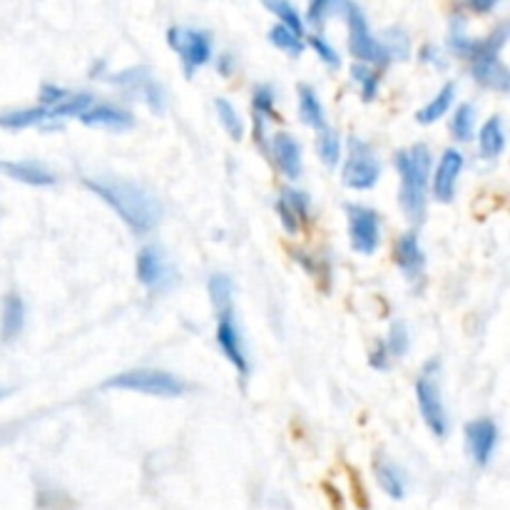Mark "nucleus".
<instances>
[{"mask_svg": "<svg viewBox=\"0 0 510 510\" xmlns=\"http://www.w3.org/2000/svg\"><path fill=\"white\" fill-rule=\"evenodd\" d=\"M500 0H466V5L470 8L473 13H490V11H496V5H498Z\"/></svg>", "mask_w": 510, "mask_h": 510, "instance_id": "nucleus-44", "label": "nucleus"}, {"mask_svg": "<svg viewBox=\"0 0 510 510\" xmlns=\"http://www.w3.org/2000/svg\"><path fill=\"white\" fill-rule=\"evenodd\" d=\"M463 152L456 148H448L441 160L436 165V172H434V200L436 202L448 204L453 197H456V184L461 172H463Z\"/></svg>", "mask_w": 510, "mask_h": 510, "instance_id": "nucleus-13", "label": "nucleus"}, {"mask_svg": "<svg viewBox=\"0 0 510 510\" xmlns=\"http://www.w3.org/2000/svg\"><path fill=\"white\" fill-rule=\"evenodd\" d=\"M416 404H418V411H421V418L428 425V431L436 438H446L448 428H451L446 406L441 398L436 376H431L428 371L421 373L418 381H416Z\"/></svg>", "mask_w": 510, "mask_h": 510, "instance_id": "nucleus-8", "label": "nucleus"}, {"mask_svg": "<svg viewBox=\"0 0 510 510\" xmlns=\"http://www.w3.org/2000/svg\"><path fill=\"white\" fill-rule=\"evenodd\" d=\"M351 80L362 87L363 100H373L376 93H379V77L371 73V67L366 63H359L351 67Z\"/></svg>", "mask_w": 510, "mask_h": 510, "instance_id": "nucleus-36", "label": "nucleus"}, {"mask_svg": "<svg viewBox=\"0 0 510 510\" xmlns=\"http://www.w3.org/2000/svg\"><path fill=\"white\" fill-rule=\"evenodd\" d=\"M453 100H456V83H446V85L438 90V95L424 105L418 112H416V122L418 125H434L438 122L441 117L448 115V110L453 105Z\"/></svg>", "mask_w": 510, "mask_h": 510, "instance_id": "nucleus-22", "label": "nucleus"}, {"mask_svg": "<svg viewBox=\"0 0 510 510\" xmlns=\"http://www.w3.org/2000/svg\"><path fill=\"white\" fill-rule=\"evenodd\" d=\"M309 45H311V50H314V53L319 55L321 63L329 65L331 70H339L341 58L327 38H321V35H311V38H309Z\"/></svg>", "mask_w": 510, "mask_h": 510, "instance_id": "nucleus-37", "label": "nucleus"}, {"mask_svg": "<svg viewBox=\"0 0 510 510\" xmlns=\"http://www.w3.org/2000/svg\"><path fill=\"white\" fill-rule=\"evenodd\" d=\"M383 346L389 351V356H396L401 359L408 353V346H411V334H408V327L406 321H394L391 329H389V336L383 341Z\"/></svg>", "mask_w": 510, "mask_h": 510, "instance_id": "nucleus-33", "label": "nucleus"}, {"mask_svg": "<svg viewBox=\"0 0 510 510\" xmlns=\"http://www.w3.org/2000/svg\"><path fill=\"white\" fill-rule=\"evenodd\" d=\"M473 43L476 40H470L463 18H453V21L448 22V50L451 53L461 55V58H470Z\"/></svg>", "mask_w": 510, "mask_h": 510, "instance_id": "nucleus-32", "label": "nucleus"}, {"mask_svg": "<svg viewBox=\"0 0 510 510\" xmlns=\"http://www.w3.org/2000/svg\"><path fill=\"white\" fill-rule=\"evenodd\" d=\"M470 60H473V77H476V83L488 87V90H496V93H508V67L500 63L498 55H473Z\"/></svg>", "mask_w": 510, "mask_h": 510, "instance_id": "nucleus-17", "label": "nucleus"}, {"mask_svg": "<svg viewBox=\"0 0 510 510\" xmlns=\"http://www.w3.org/2000/svg\"><path fill=\"white\" fill-rule=\"evenodd\" d=\"M266 38H269V43L274 45L277 50L287 53L289 58H299V55L304 53V40H301V35H297L294 31H289L287 25H282V22L266 32Z\"/></svg>", "mask_w": 510, "mask_h": 510, "instance_id": "nucleus-30", "label": "nucleus"}, {"mask_svg": "<svg viewBox=\"0 0 510 510\" xmlns=\"http://www.w3.org/2000/svg\"><path fill=\"white\" fill-rule=\"evenodd\" d=\"M77 120L85 128L107 130V132H128L135 128V120L128 110H120L115 105H90Z\"/></svg>", "mask_w": 510, "mask_h": 510, "instance_id": "nucleus-15", "label": "nucleus"}, {"mask_svg": "<svg viewBox=\"0 0 510 510\" xmlns=\"http://www.w3.org/2000/svg\"><path fill=\"white\" fill-rule=\"evenodd\" d=\"M351 249L362 256H373L381 245V219L363 204H346Z\"/></svg>", "mask_w": 510, "mask_h": 510, "instance_id": "nucleus-7", "label": "nucleus"}, {"mask_svg": "<svg viewBox=\"0 0 510 510\" xmlns=\"http://www.w3.org/2000/svg\"><path fill=\"white\" fill-rule=\"evenodd\" d=\"M266 11L272 15H277L282 25H287L289 31H294L297 35H304V18L301 13L291 5V0H262Z\"/></svg>", "mask_w": 510, "mask_h": 510, "instance_id": "nucleus-28", "label": "nucleus"}, {"mask_svg": "<svg viewBox=\"0 0 510 510\" xmlns=\"http://www.w3.org/2000/svg\"><path fill=\"white\" fill-rule=\"evenodd\" d=\"M376 480L386 496H391L394 500H401L406 496V479L401 473V468L391 463V461H379L376 463Z\"/></svg>", "mask_w": 510, "mask_h": 510, "instance_id": "nucleus-23", "label": "nucleus"}, {"mask_svg": "<svg viewBox=\"0 0 510 510\" xmlns=\"http://www.w3.org/2000/svg\"><path fill=\"white\" fill-rule=\"evenodd\" d=\"M396 264L404 272L406 279H416L424 274L425 269V255L421 239L416 232H406L398 242H396Z\"/></svg>", "mask_w": 510, "mask_h": 510, "instance_id": "nucleus-18", "label": "nucleus"}, {"mask_svg": "<svg viewBox=\"0 0 510 510\" xmlns=\"http://www.w3.org/2000/svg\"><path fill=\"white\" fill-rule=\"evenodd\" d=\"M421 60H424L425 65H434L436 70H443V67H446V58L438 53V48H434V45H425L424 50H421Z\"/></svg>", "mask_w": 510, "mask_h": 510, "instance_id": "nucleus-42", "label": "nucleus"}, {"mask_svg": "<svg viewBox=\"0 0 510 510\" xmlns=\"http://www.w3.org/2000/svg\"><path fill=\"white\" fill-rule=\"evenodd\" d=\"M299 117L307 128L317 130V132L327 128V112H324V105L314 87L299 85Z\"/></svg>", "mask_w": 510, "mask_h": 510, "instance_id": "nucleus-20", "label": "nucleus"}, {"mask_svg": "<svg viewBox=\"0 0 510 510\" xmlns=\"http://www.w3.org/2000/svg\"><path fill=\"white\" fill-rule=\"evenodd\" d=\"M217 344H219V349H222L224 359L232 363L242 379H246V376H249V362H246L245 341H242V334H239V327H237V319H234L232 307L219 311V321H217Z\"/></svg>", "mask_w": 510, "mask_h": 510, "instance_id": "nucleus-11", "label": "nucleus"}, {"mask_svg": "<svg viewBox=\"0 0 510 510\" xmlns=\"http://www.w3.org/2000/svg\"><path fill=\"white\" fill-rule=\"evenodd\" d=\"M386 53H389V60H406L408 53H411V43H408V35H406L401 28H391L386 31V38L381 40Z\"/></svg>", "mask_w": 510, "mask_h": 510, "instance_id": "nucleus-35", "label": "nucleus"}, {"mask_svg": "<svg viewBox=\"0 0 510 510\" xmlns=\"http://www.w3.org/2000/svg\"><path fill=\"white\" fill-rule=\"evenodd\" d=\"M90 105H95L93 95H87V93H75V95H70V93H67V97H63L60 103L48 107V122L65 120V117H80Z\"/></svg>", "mask_w": 510, "mask_h": 510, "instance_id": "nucleus-25", "label": "nucleus"}, {"mask_svg": "<svg viewBox=\"0 0 510 510\" xmlns=\"http://www.w3.org/2000/svg\"><path fill=\"white\" fill-rule=\"evenodd\" d=\"M451 135L458 139V142H470L476 138V107L470 103H463L453 110V117H451Z\"/></svg>", "mask_w": 510, "mask_h": 510, "instance_id": "nucleus-26", "label": "nucleus"}, {"mask_svg": "<svg viewBox=\"0 0 510 510\" xmlns=\"http://www.w3.org/2000/svg\"><path fill=\"white\" fill-rule=\"evenodd\" d=\"M110 85L122 87V90H130L135 95L142 97V103L152 110V112H165V105H167V95H165V87L152 77L148 67H128V70H120V73L110 75L105 77Z\"/></svg>", "mask_w": 510, "mask_h": 510, "instance_id": "nucleus-9", "label": "nucleus"}, {"mask_svg": "<svg viewBox=\"0 0 510 510\" xmlns=\"http://www.w3.org/2000/svg\"><path fill=\"white\" fill-rule=\"evenodd\" d=\"M138 279L139 284L148 287L149 291H162V289H167L172 284L174 269H172L167 255L157 245H148L139 249Z\"/></svg>", "mask_w": 510, "mask_h": 510, "instance_id": "nucleus-10", "label": "nucleus"}, {"mask_svg": "<svg viewBox=\"0 0 510 510\" xmlns=\"http://www.w3.org/2000/svg\"><path fill=\"white\" fill-rule=\"evenodd\" d=\"M479 149L483 157H500L503 149H506V128H503V120L498 115H493L486 120L479 130Z\"/></svg>", "mask_w": 510, "mask_h": 510, "instance_id": "nucleus-21", "label": "nucleus"}, {"mask_svg": "<svg viewBox=\"0 0 510 510\" xmlns=\"http://www.w3.org/2000/svg\"><path fill=\"white\" fill-rule=\"evenodd\" d=\"M167 43L174 53L180 55L184 75L192 77L200 67L212 60L214 45L210 32L197 31V28H170L167 31Z\"/></svg>", "mask_w": 510, "mask_h": 510, "instance_id": "nucleus-6", "label": "nucleus"}, {"mask_svg": "<svg viewBox=\"0 0 510 510\" xmlns=\"http://www.w3.org/2000/svg\"><path fill=\"white\" fill-rule=\"evenodd\" d=\"M282 200L294 210V214H297L299 219H304L307 217V210H309V197L304 194V192L299 190H287L284 194H282Z\"/></svg>", "mask_w": 510, "mask_h": 510, "instance_id": "nucleus-39", "label": "nucleus"}, {"mask_svg": "<svg viewBox=\"0 0 510 510\" xmlns=\"http://www.w3.org/2000/svg\"><path fill=\"white\" fill-rule=\"evenodd\" d=\"M214 110H217V117H219V125L224 128V132L232 139H242L245 138V120L239 117L237 107L224 100V97H217L214 100Z\"/></svg>", "mask_w": 510, "mask_h": 510, "instance_id": "nucleus-29", "label": "nucleus"}, {"mask_svg": "<svg viewBox=\"0 0 510 510\" xmlns=\"http://www.w3.org/2000/svg\"><path fill=\"white\" fill-rule=\"evenodd\" d=\"M498 446V424L493 418H476L466 424L468 456L479 466H488Z\"/></svg>", "mask_w": 510, "mask_h": 510, "instance_id": "nucleus-12", "label": "nucleus"}, {"mask_svg": "<svg viewBox=\"0 0 510 510\" xmlns=\"http://www.w3.org/2000/svg\"><path fill=\"white\" fill-rule=\"evenodd\" d=\"M252 110L256 115V138L264 135V122L274 117V90L269 85H256L252 95Z\"/></svg>", "mask_w": 510, "mask_h": 510, "instance_id": "nucleus-27", "label": "nucleus"}, {"mask_svg": "<svg viewBox=\"0 0 510 510\" xmlns=\"http://www.w3.org/2000/svg\"><path fill=\"white\" fill-rule=\"evenodd\" d=\"M207 289H210V299H212V304L217 311L232 307L234 284H232V279L227 277V274H212Z\"/></svg>", "mask_w": 510, "mask_h": 510, "instance_id": "nucleus-34", "label": "nucleus"}, {"mask_svg": "<svg viewBox=\"0 0 510 510\" xmlns=\"http://www.w3.org/2000/svg\"><path fill=\"white\" fill-rule=\"evenodd\" d=\"M277 212H279V219H282V224H284V229H287L289 234H297L299 217L294 214V210H291V207L284 202V200H279V202H277Z\"/></svg>", "mask_w": 510, "mask_h": 510, "instance_id": "nucleus-40", "label": "nucleus"}, {"mask_svg": "<svg viewBox=\"0 0 510 510\" xmlns=\"http://www.w3.org/2000/svg\"><path fill=\"white\" fill-rule=\"evenodd\" d=\"M103 389L110 391H130V394H142V396H157V398H174V396L184 394V383L160 369H130L107 379L103 383Z\"/></svg>", "mask_w": 510, "mask_h": 510, "instance_id": "nucleus-4", "label": "nucleus"}, {"mask_svg": "<svg viewBox=\"0 0 510 510\" xmlns=\"http://www.w3.org/2000/svg\"><path fill=\"white\" fill-rule=\"evenodd\" d=\"M346 18V28H349V53L366 65H383L389 63V53L379 38H373L371 28L363 11L353 3V0H334V8Z\"/></svg>", "mask_w": 510, "mask_h": 510, "instance_id": "nucleus-3", "label": "nucleus"}, {"mask_svg": "<svg viewBox=\"0 0 510 510\" xmlns=\"http://www.w3.org/2000/svg\"><path fill=\"white\" fill-rule=\"evenodd\" d=\"M85 187L97 194L139 237L157 229V224L162 222L160 200L135 182L95 177V180H85Z\"/></svg>", "mask_w": 510, "mask_h": 510, "instance_id": "nucleus-1", "label": "nucleus"}, {"mask_svg": "<svg viewBox=\"0 0 510 510\" xmlns=\"http://www.w3.org/2000/svg\"><path fill=\"white\" fill-rule=\"evenodd\" d=\"M379 180H381V162L376 157L371 145L359 138H349V157H346L344 170H341L344 187L369 192L379 184Z\"/></svg>", "mask_w": 510, "mask_h": 510, "instance_id": "nucleus-5", "label": "nucleus"}, {"mask_svg": "<svg viewBox=\"0 0 510 510\" xmlns=\"http://www.w3.org/2000/svg\"><path fill=\"white\" fill-rule=\"evenodd\" d=\"M63 97H67V90H63V87L43 85V90H40V105L50 107L55 103H60Z\"/></svg>", "mask_w": 510, "mask_h": 510, "instance_id": "nucleus-41", "label": "nucleus"}, {"mask_svg": "<svg viewBox=\"0 0 510 510\" xmlns=\"http://www.w3.org/2000/svg\"><path fill=\"white\" fill-rule=\"evenodd\" d=\"M48 122V107L38 105V107H28V110H15V112H5L0 115V128L5 130H28V128H38Z\"/></svg>", "mask_w": 510, "mask_h": 510, "instance_id": "nucleus-24", "label": "nucleus"}, {"mask_svg": "<svg viewBox=\"0 0 510 510\" xmlns=\"http://www.w3.org/2000/svg\"><path fill=\"white\" fill-rule=\"evenodd\" d=\"M317 152H319V160L324 162V167L334 170L341 162V139L334 130L324 128L319 130V139H317Z\"/></svg>", "mask_w": 510, "mask_h": 510, "instance_id": "nucleus-31", "label": "nucleus"}, {"mask_svg": "<svg viewBox=\"0 0 510 510\" xmlns=\"http://www.w3.org/2000/svg\"><path fill=\"white\" fill-rule=\"evenodd\" d=\"M5 396H8V391H5V389H0V398H5Z\"/></svg>", "mask_w": 510, "mask_h": 510, "instance_id": "nucleus-45", "label": "nucleus"}, {"mask_svg": "<svg viewBox=\"0 0 510 510\" xmlns=\"http://www.w3.org/2000/svg\"><path fill=\"white\" fill-rule=\"evenodd\" d=\"M269 152L277 162V167L287 180H299L304 162H301V145L297 138H291L287 132H277L269 139Z\"/></svg>", "mask_w": 510, "mask_h": 510, "instance_id": "nucleus-14", "label": "nucleus"}, {"mask_svg": "<svg viewBox=\"0 0 510 510\" xmlns=\"http://www.w3.org/2000/svg\"><path fill=\"white\" fill-rule=\"evenodd\" d=\"M22 327H25V301L18 294H8L0 309V339H18Z\"/></svg>", "mask_w": 510, "mask_h": 510, "instance_id": "nucleus-19", "label": "nucleus"}, {"mask_svg": "<svg viewBox=\"0 0 510 510\" xmlns=\"http://www.w3.org/2000/svg\"><path fill=\"white\" fill-rule=\"evenodd\" d=\"M334 8V0H309L307 3V21L314 25V28H319L321 22L327 21V15L331 13Z\"/></svg>", "mask_w": 510, "mask_h": 510, "instance_id": "nucleus-38", "label": "nucleus"}, {"mask_svg": "<svg viewBox=\"0 0 510 510\" xmlns=\"http://www.w3.org/2000/svg\"><path fill=\"white\" fill-rule=\"evenodd\" d=\"M0 172L11 180L28 184V187H53L58 182L45 165L32 160H0Z\"/></svg>", "mask_w": 510, "mask_h": 510, "instance_id": "nucleus-16", "label": "nucleus"}, {"mask_svg": "<svg viewBox=\"0 0 510 510\" xmlns=\"http://www.w3.org/2000/svg\"><path fill=\"white\" fill-rule=\"evenodd\" d=\"M389 359H391V356H389L386 346H383V344H379V346L371 351V356H369V363H371L373 369H381V371H383V369L389 366Z\"/></svg>", "mask_w": 510, "mask_h": 510, "instance_id": "nucleus-43", "label": "nucleus"}, {"mask_svg": "<svg viewBox=\"0 0 510 510\" xmlns=\"http://www.w3.org/2000/svg\"><path fill=\"white\" fill-rule=\"evenodd\" d=\"M396 172H398V204L406 219L421 224L425 219L428 204V182H431V149L425 145H411L396 155Z\"/></svg>", "mask_w": 510, "mask_h": 510, "instance_id": "nucleus-2", "label": "nucleus"}]
</instances>
